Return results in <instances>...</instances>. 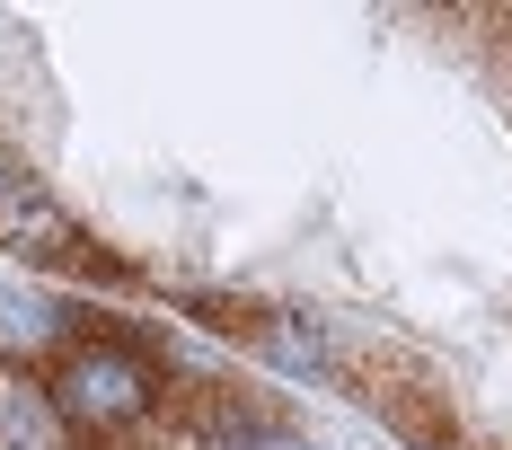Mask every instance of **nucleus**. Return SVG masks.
<instances>
[{
    "mask_svg": "<svg viewBox=\"0 0 512 450\" xmlns=\"http://www.w3.org/2000/svg\"><path fill=\"white\" fill-rule=\"evenodd\" d=\"M168 309L204 318L212 336H239V345H256V327H265V309H274V300H256V292H221V283H168Z\"/></svg>",
    "mask_w": 512,
    "mask_h": 450,
    "instance_id": "nucleus-5",
    "label": "nucleus"
},
{
    "mask_svg": "<svg viewBox=\"0 0 512 450\" xmlns=\"http://www.w3.org/2000/svg\"><path fill=\"white\" fill-rule=\"evenodd\" d=\"M0 442L9 450H71V433H62V415L45 406V389L36 380H0Z\"/></svg>",
    "mask_w": 512,
    "mask_h": 450,
    "instance_id": "nucleus-6",
    "label": "nucleus"
},
{
    "mask_svg": "<svg viewBox=\"0 0 512 450\" xmlns=\"http://www.w3.org/2000/svg\"><path fill=\"white\" fill-rule=\"evenodd\" d=\"M0 248L27 256V265H45V274H71V256L89 248V230L53 203V186L9 142H0Z\"/></svg>",
    "mask_w": 512,
    "mask_h": 450,
    "instance_id": "nucleus-3",
    "label": "nucleus"
},
{
    "mask_svg": "<svg viewBox=\"0 0 512 450\" xmlns=\"http://www.w3.org/2000/svg\"><path fill=\"white\" fill-rule=\"evenodd\" d=\"M274 371H292V380H336V362H345V336L327 327V318H309V309H265V327H256V345Z\"/></svg>",
    "mask_w": 512,
    "mask_h": 450,
    "instance_id": "nucleus-4",
    "label": "nucleus"
},
{
    "mask_svg": "<svg viewBox=\"0 0 512 450\" xmlns=\"http://www.w3.org/2000/svg\"><path fill=\"white\" fill-rule=\"evenodd\" d=\"M336 380L354 389L398 442H415V450H451L460 442V415H451V389L424 371V362H398V353H354L345 345V362H336Z\"/></svg>",
    "mask_w": 512,
    "mask_h": 450,
    "instance_id": "nucleus-2",
    "label": "nucleus"
},
{
    "mask_svg": "<svg viewBox=\"0 0 512 450\" xmlns=\"http://www.w3.org/2000/svg\"><path fill=\"white\" fill-rule=\"evenodd\" d=\"M168 362H177L168 327L98 318L71 353H53V371L36 389H45V406L62 415L71 450L80 442H124V433H142V424L168 415Z\"/></svg>",
    "mask_w": 512,
    "mask_h": 450,
    "instance_id": "nucleus-1",
    "label": "nucleus"
}]
</instances>
